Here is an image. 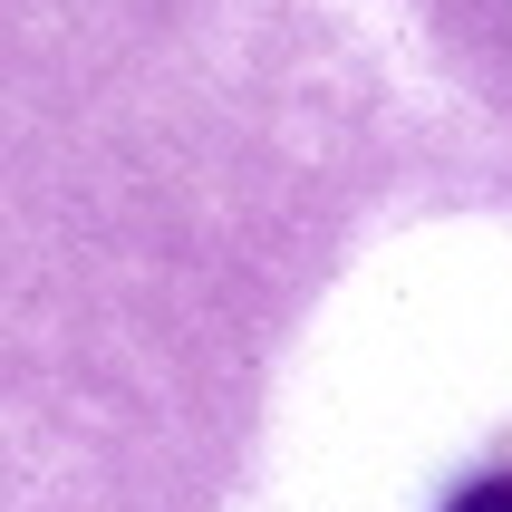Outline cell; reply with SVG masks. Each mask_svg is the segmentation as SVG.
<instances>
[{
  "label": "cell",
  "mask_w": 512,
  "mask_h": 512,
  "mask_svg": "<svg viewBox=\"0 0 512 512\" xmlns=\"http://www.w3.org/2000/svg\"><path fill=\"white\" fill-rule=\"evenodd\" d=\"M445 512H512V474H474Z\"/></svg>",
  "instance_id": "1"
}]
</instances>
